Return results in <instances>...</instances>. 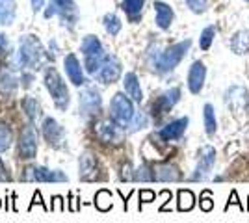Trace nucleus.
<instances>
[{
  "mask_svg": "<svg viewBox=\"0 0 249 223\" xmlns=\"http://www.w3.org/2000/svg\"><path fill=\"white\" fill-rule=\"evenodd\" d=\"M205 78H207V67H205V64L203 62H194V65L188 71V87H190V91L192 93H199L203 89Z\"/></svg>",
  "mask_w": 249,
  "mask_h": 223,
  "instance_id": "11",
  "label": "nucleus"
},
{
  "mask_svg": "<svg viewBox=\"0 0 249 223\" xmlns=\"http://www.w3.org/2000/svg\"><path fill=\"white\" fill-rule=\"evenodd\" d=\"M0 181H10V173L6 170V166L2 164V160H0Z\"/></svg>",
  "mask_w": 249,
  "mask_h": 223,
  "instance_id": "37",
  "label": "nucleus"
},
{
  "mask_svg": "<svg viewBox=\"0 0 249 223\" xmlns=\"http://www.w3.org/2000/svg\"><path fill=\"white\" fill-rule=\"evenodd\" d=\"M97 80H101L103 84H114L115 80L121 76V64L115 60L114 56H104L101 69L95 73Z\"/></svg>",
  "mask_w": 249,
  "mask_h": 223,
  "instance_id": "8",
  "label": "nucleus"
},
{
  "mask_svg": "<svg viewBox=\"0 0 249 223\" xmlns=\"http://www.w3.org/2000/svg\"><path fill=\"white\" fill-rule=\"evenodd\" d=\"M4 47H6V37H4L2 34H0V51H2Z\"/></svg>",
  "mask_w": 249,
  "mask_h": 223,
  "instance_id": "40",
  "label": "nucleus"
},
{
  "mask_svg": "<svg viewBox=\"0 0 249 223\" xmlns=\"http://www.w3.org/2000/svg\"><path fill=\"white\" fill-rule=\"evenodd\" d=\"M69 197H71V203H69V208H71V210H73V212H76V210H78V199H74L73 195H69Z\"/></svg>",
  "mask_w": 249,
  "mask_h": 223,
  "instance_id": "38",
  "label": "nucleus"
},
{
  "mask_svg": "<svg viewBox=\"0 0 249 223\" xmlns=\"http://www.w3.org/2000/svg\"><path fill=\"white\" fill-rule=\"evenodd\" d=\"M45 86L51 91L52 99H54V104L60 110H65V108L69 106V91H67L62 76L58 74L56 69H47L45 71Z\"/></svg>",
  "mask_w": 249,
  "mask_h": 223,
  "instance_id": "2",
  "label": "nucleus"
},
{
  "mask_svg": "<svg viewBox=\"0 0 249 223\" xmlns=\"http://www.w3.org/2000/svg\"><path fill=\"white\" fill-rule=\"evenodd\" d=\"M216 127H218V123H216V116H214V108L212 104H205V128L210 136L216 132Z\"/></svg>",
  "mask_w": 249,
  "mask_h": 223,
  "instance_id": "27",
  "label": "nucleus"
},
{
  "mask_svg": "<svg viewBox=\"0 0 249 223\" xmlns=\"http://www.w3.org/2000/svg\"><path fill=\"white\" fill-rule=\"evenodd\" d=\"M11 145V130L8 125L0 123V151H6Z\"/></svg>",
  "mask_w": 249,
  "mask_h": 223,
  "instance_id": "30",
  "label": "nucleus"
},
{
  "mask_svg": "<svg viewBox=\"0 0 249 223\" xmlns=\"http://www.w3.org/2000/svg\"><path fill=\"white\" fill-rule=\"evenodd\" d=\"M110 112H112V117L117 123H121V125L132 123V119L136 117L132 101L128 97H124L123 93H115L114 95L112 104H110Z\"/></svg>",
  "mask_w": 249,
  "mask_h": 223,
  "instance_id": "5",
  "label": "nucleus"
},
{
  "mask_svg": "<svg viewBox=\"0 0 249 223\" xmlns=\"http://www.w3.org/2000/svg\"><path fill=\"white\" fill-rule=\"evenodd\" d=\"M15 87H17V78L11 73H8V71H2L0 73V93H6L8 95Z\"/></svg>",
  "mask_w": 249,
  "mask_h": 223,
  "instance_id": "25",
  "label": "nucleus"
},
{
  "mask_svg": "<svg viewBox=\"0 0 249 223\" xmlns=\"http://www.w3.org/2000/svg\"><path fill=\"white\" fill-rule=\"evenodd\" d=\"M214 162H216V151H214V147H205L203 151H201L197 173L194 175V179H201V177H205L208 171L212 170Z\"/></svg>",
  "mask_w": 249,
  "mask_h": 223,
  "instance_id": "16",
  "label": "nucleus"
},
{
  "mask_svg": "<svg viewBox=\"0 0 249 223\" xmlns=\"http://www.w3.org/2000/svg\"><path fill=\"white\" fill-rule=\"evenodd\" d=\"M17 151H19V156L24 160H30L36 156V153H37V132L32 125L22 128L19 141H17Z\"/></svg>",
  "mask_w": 249,
  "mask_h": 223,
  "instance_id": "6",
  "label": "nucleus"
},
{
  "mask_svg": "<svg viewBox=\"0 0 249 223\" xmlns=\"http://www.w3.org/2000/svg\"><path fill=\"white\" fill-rule=\"evenodd\" d=\"M104 26H106V32L110 35H117L119 30H121V21L115 17L114 13H110V15L104 17Z\"/></svg>",
  "mask_w": 249,
  "mask_h": 223,
  "instance_id": "28",
  "label": "nucleus"
},
{
  "mask_svg": "<svg viewBox=\"0 0 249 223\" xmlns=\"http://www.w3.org/2000/svg\"><path fill=\"white\" fill-rule=\"evenodd\" d=\"M95 206L101 212H108L112 208V193L108 190H99L95 195Z\"/></svg>",
  "mask_w": 249,
  "mask_h": 223,
  "instance_id": "23",
  "label": "nucleus"
},
{
  "mask_svg": "<svg viewBox=\"0 0 249 223\" xmlns=\"http://www.w3.org/2000/svg\"><path fill=\"white\" fill-rule=\"evenodd\" d=\"M188 127V117H180V119H175V121H171L169 125L160 130V138L166 139V141H171V139H178L182 134H184V130Z\"/></svg>",
  "mask_w": 249,
  "mask_h": 223,
  "instance_id": "14",
  "label": "nucleus"
},
{
  "mask_svg": "<svg viewBox=\"0 0 249 223\" xmlns=\"http://www.w3.org/2000/svg\"><path fill=\"white\" fill-rule=\"evenodd\" d=\"M153 179L155 181H178L180 179V173L175 166H169V164H158L153 166Z\"/></svg>",
  "mask_w": 249,
  "mask_h": 223,
  "instance_id": "18",
  "label": "nucleus"
},
{
  "mask_svg": "<svg viewBox=\"0 0 249 223\" xmlns=\"http://www.w3.org/2000/svg\"><path fill=\"white\" fill-rule=\"evenodd\" d=\"M190 47H192V41H190V39L171 45L166 52H162L158 56V60H156V69L162 71V73L175 69L177 65L180 64V60L186 56V52L190 51Z\"/></svg>",
  "mask_w": 249,
  "mask_h": 223,
  "instance_id": "1",
  "label": "nucleus"
},
{
  "mask_svg": "<svg viewBox=\"0 0 249 223\" xmlns=\"http://www.w3.org/2000/svg\"><path fill=\"white\" fill-rule=\"evenodd\" d=\"M0 206H2V203H0Z\"/></svg>",
  "mask_w": 249,
  "mask_h": 223,
  "instance_id": "41",
  "label": "nucleus"
},
{
  "mask_svg": "<svg viewBox=\"0 0 249 223\" xmlns=\"http://www.w3.org/2000/svg\"><path fill=\"white\" fill-rule=\"evenodd\" d=\"M124 91L126 95L130 97L136 103H142L143 99V93H142V87H140V82H138V76L134 73H126L124 74Z\"/></svg>",
  "mask_w": 249,
  "mask_h": 223,
  "instance_id": "19",
  "label": "nucleus"
},
{
  "mask_svg": "<svg viewBox=\"0 0 249 223\" xmlns=\"http://www.w3.org/2000/svg\"><path fill=\"white\" fill-rule=\"evenodd\" d=\"M34 205H41V206H43V208H45V210H49V206H47V205H45V203H43V199H41V193H39V191H36V193H34V199H32L30 210H32V206H34Z\"/></svg>",
  "mask_w": 249,
  "mask_h": 223,
  "instance_id": "35",
  "label": "nucleus"
},
{
  "mask_svg": "<svg viewBox=\"0 0 249 223\" xmlns=\"http://www.w3.org/2000/svg\"><path fill=\"white\" fill-rule=\"evenodd\" d=\"M22 108H24L26 116L30 117L32 121H37V119L41 117V106H39V103H37L36 99H32V97H24V99H22Z\"/></svg>",
  "mask_w": 249,
  "mask_h": 223,
  "instance_id": "22",
  "label": "nucleus"
},
{
  "mask_svg": "<svg viewBox=\"0 0 249 223\" xmlns=\"http://www.w3.org/2000/svg\"><path fill=\"white\" fill-rule=\"evenodd\" d=\"M188 4V8L194 13H203L207 11V0H184Z\"/></svg>",
  "mask_w": 249,
  "mask_h": 223,
  "instance_id": "32",
  "label": "nucleus"
},
{
  "mask_svg": "<svg viewBox=\"0 0 249 223\" xmlns=\"http://www.w3.org/2000/svg\"><path fill=\"white\" fill-rule=\"evenodd\" d=\"M21 181L24 182H67V175L58 170H47L43 166H28L22 171Z\"/></svg>",
  "mask_w": 249,
  "mask_h": 223,
  "instance_id": "4",
  "label": "nucleus"
},
{
  "mask_svg": "<svg viewBox=\"0 0 249 223\" xmlns=\"http://www.w3.org/2000/svg\"><path fill=\"white\" fill-rule=\"evenodd\" d=\"M80 179L82 181H97L99 179V164L91 153H84L80 158Z\"/></svg>",
  "mask_w": 249,
  "mask_h": 223,
  "instance_id": "13",
  "label": "nucleus"
},
{
  "mask_svg": "<svg viewBox=\"0 0 249 223\" xmlns=\"http://www.w3.org/2000/svg\"><path fill=\"white\" fill-rule=\"evenodd\" d=\"M52 201H54V203H52L51 210H63V208H65V206H63V199L60 197V195H56Z\"/></svg>",
  "mask_w": 249,
  "mask_h": 223,
  "instance_id": "36",
  "label": "nucleus"
},
{
  "mask_svg": "<svg viewBox=\"0 0 249 223\" xmlns=\"http://www.w3.org/2000/svg\"><path fill=\"white\" fill-rule=\"evenodd\" d=\"M231 49L236 54H248L249 52V30H240L232 35L231 39Z\"/></svg>",
  "mask_w": 249,
  "mask_h": 223,
  "instance_id": "20",
  "label": "nucleus"
},
{
  "mask_svg": "<svg viewBox=\"0 0 249 223\" xmlns=\"http://www.w3.org/2000/svg\"><path fill=\"white\" fill-rule=\"evenodd\" d=\"M41 47L39 41L34 35H24L19 47V64L22 67H34L37 69V65L41 64Z\"/></svg>",
  "mask_w": 249,
  "mask_h": 223,
  "instance_id": "3",
  "label": "nucleus"
},
{
  "mask_svg": "<svg viewBox=\"0 0 249 223\" xmlns=\"http://www.w3.org/2000/svg\"><path fill=\"white\" fill-rule=\"evenodd\" d=\"M82 52L84 56H104L103 45L95 35H88L82 41Z\"/></svg>",
  "mask_w": 249,
  "mask_h": 223,
  "instance_id": "21",
  "label": "nucleus"
},
{
  "mask_svg": "<svg viewBox=\"0 0 249 223\" xmlns=\"http://www.w3.org/2000/svg\"><path fill=\"white\" fill-rule=\"evenodd\" d=\"M214 35H216L214 26H208V28H205V30L201 32L199 45H201V49H203V51H208V49H210V45H212V41H214Z\"/></svg>",
  "mask_w": 249,
  "mask_h": 223,
  "instance_id": "29",
  "label": "nucleus"
},
{
  "mask_svg": "<svg viewBox=\"0 0 249 223\" xmlns=\"http://www.w3.org/2000/svg\"><path fill=\"white\" fill-rule=\"evenodd\" d=\"M101 95H99V91H95L93 87H88V89H84L82 93H80V112H82L84 116H93L99 112V108H101Z\"/></svg>",
  "mask_w": 249,
  "mask_h": 223,
  "instance_id": "10",
  "label": "nucleus"
},
{
  "mask_svg": "<svg viewBox=\"0 0 249 223\" xmlns=\"http://www.w3.org/2000/svg\"><path fill=\"white\" fill-rule=\"evenodd\" d=\"M95 134L97 138L104 141V143H121L123 141V128L117 123L110 121V119H103L95 125Z\"/></svg>",
  "mask_w": 249,
  "mask_h": 223,
  "instance_id": "7",
  "label": "nucleus"
},
{
  "mask_svg": "<svg viewBox=\"0 0 249 223\" xmlns=\"http://www.w3.org/2000/svg\"><path fill=\"white\" fill-rule=\"evenodd\" d=\"M43 136L47 139V143L51 147L58 149L62 147V141H63V128L60 127V123L52 117H47L43 121Z\"/></svg>",
  "mask_w": 249,
  "mask_h": 223,
  "instance_id": "9",
  "label": "nucleus"
},
{
  "mask_svg": "<svg viewBox=\"0 0 249 223\" xmlns=\"http://www.w3.org/2000/svg\"><path fill=\"white\" fill-rule=\"evenodd\" d=\"M145 123H147V117L143 116V114H138V116H136V119H134V125H132V127H134V130H138V128L145 127Z\"/></svg>",
  "mask_w": 249,
  "mask_h": 223,
  "instance_id": "34",
  "label": "nucleus"
},
{
  "mask_svg": "<svg viewBox=\"0 0 249 223\" xmlns=\"http://www.w3.org/2000/svg\"><path fill=\"white\" fill-rule=\"evenodd\" d=\"M43 2H45V0H32V6H34V10H41Z\"/></svg>",
  "mask_w": 249,
  "mask_h": 223,
  "instance_id": "39",
  "label": "nucleus"
},
{
  "mask_svg": "<svg viewBox=\"0 0 249 223\" xmlns=\"http://www.w3.org/2000/svg\"><path fill=\"white\" fill-rule=\"evenodd\" d=\"M155 197H156L155 191H151V190H142V191H140V199H142V203L155 201Z\"/></svg>",
  "mask_w": 249,
  "mask_h": 223,
  "instance_id": "33",
  "label": "nucleus"
},
{
  "mask_svg": "<svg viewBox=\"0 0 249 223\" xmlns=\"http://www.w3.org/2000/svg\"><path fill=\"white\" fill-rule=\"evenodd\" d=\"M143 6H145V0H123V10L126 11V15L132 17V19H136V17L142 13Z\"/></svg>",
  "mask_w": 249,
  "mask_h": 223,
  "instance_id": "26",
  "label": "nucleus"
},
{
  "mask_svg": "<svg viewBox=\"0 0 249 223\" xmlns=\"http://www.w3.org/2000/svg\"><path fill=\"white\" fill-rule=\"evenodd\" d=\"M65 73H67L69 80H71L74 86L86 84V78H84V74H82L80 62L76 60L74 54H67V58H65Z\"/></svg>",
  "mask_w": 249,
  "mask_h": 223,
  "instance_id": "15",
  "label": "nucleus"
},
{
  "mask_svg": "<svg viewBox=\"0 0 249 223\" xmlns=\"http://www.w3.org/2000/svg\"><path fill=\"white\" fill-rule=\"evenodd\" d=\"M196 205V197L190 190H180L178 191V210L180 212H188L192 210Z\"/></svg>",
  "mask_w": 249,
  "mask_h": 223,
  "instance_id": "24",
  "label": "nucleus"
},
{
  "mask_svg": "<svg viewBox=\"0 0 249 223\" xmlns=\"http://www.w3.org/2000/svg\"><path fill=\"white\" fill-rule=\"evenodd\" d=\"M178 99H180V89H178V87H173V89L166 91L162 97H158V101L153 104V114L162 116V114L169 112V110L178 103Z\"/></svg>",
  "mask_w": 249,
  "mask_h": 223,
  "instance_id": "12",
  "label": "nucleus"
},
{
  "mask_svg": "<svg viewBox=\"0 0 249 223\" xmlns=\"http://www.w3.org/2000/svg\"><path fill=\"white\" fill-rule=\"evenodd\" d=\"M155 11H156V24L158 28L162 30H167L173 22V10L167 6L166 2H155Z\"/></svg>",
  "mask_w": 249,
  "mask_h": 223,
  "instance_id": "17",
  "label": "nucleus"
},
{
  "mask_svg": "<svg viewBox=\"0 0 249 223\" xmlns=\"http://www.w3.org/2000/svg\"><path fill=\"white\" fill-rule=\"evenodd\" d=\"M199 205H201V210H205V212H210V210L214 208L212 195H210V191H208V190L201 193V201H199Z\"/></svg>",
  "mask_w": 249,
  "mask_h": 223,
  "instance_id": "31",
  "label": "nucleus"
}]
</instances>
